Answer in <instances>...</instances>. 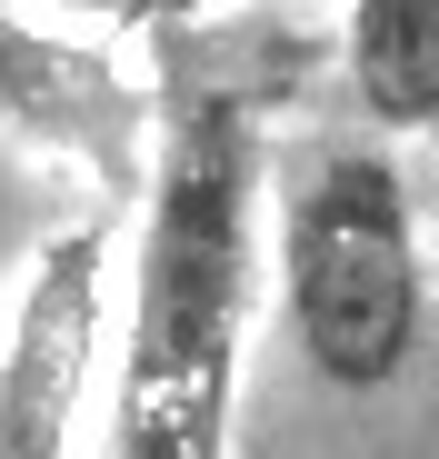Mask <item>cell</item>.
<instances>
[{"label":"cell","instance_id":"6da1fadb","mask_svg":"<svg viewBox=\"0 0 439 459\" xmlns=\"http://www.w3.org/2000/svg\"><path fill=\"white\" fill-rule=\"evenodd\" d=\"M250 290H260V120L240 91H190L160 130L151 200H140L110 459H230Z\"/></svg>","mask_w":439,"mask_h":459},{"label":"cell","instance_id":"7a4b0ae2","mask_svg":"<svg viewBox=\"0 0 439 459\" xmlns=\"http://www.w3.org/2000/svg\"><path fill=\"white\" fill-rule=\"evenodd\" d=\"M280 320L330 390H390L429 320L419 210L390 150L330 140L280 180Z\"/></svg>","mask_w":439,"mask_h":459},{"label":"cell","instance_id":"3957f363","mask_svg":"<svg viewBox=\"0 0 439 459\" xmlns=\"http://www.w3.org/2000/svg\"><path fill=\"white\" fill-rule=\"evenodd\" d=\"M110 299V210L50 230L0 299V459H70Z\"/></svg>","mask_w":439,"mask_h":459},{"label":"cell","instance_id":"277c9868","mask_svg":"<svg viewBox=\"0 0 439 459\" xmlns=\"http://www.w3.org/2000/svg\"><path fill=\"white\" fill-rule=\"evenodd\" d=\"M0 140L40 150V160L81 170L100 190V210L151 200V110L120 81V60L90 30H50V21H11L0 11Z\"/></svg>","mask_w":439,"mask_h":459},{"label":"cell","instance_id":"5b68a950","mask_svg":"<svg viewBox=\"0 0 439 459\" xmlns=\"http://www.w3.org/2000/svg\"><path fill=\"white\" fill-rule=\"evenodd\" d=\"M340 70L380 130H439V0H349Z\"/></svg>","mask_w":439,"mask_h":459},{"label":"cell","instance_id":"8992f818","mask_svg":"<svg viewBox=\"0 0 439 459\" xmlns=\"http://www.w3.org/2000/svg\"><path fill=\"white\" fill-rule=\"evenodd\" d=\"M70 11H90V21L130 30V21H200V11H230V0H70Z\"/></svg>","mask_w":439,"mask_h":459}]
</instances>
